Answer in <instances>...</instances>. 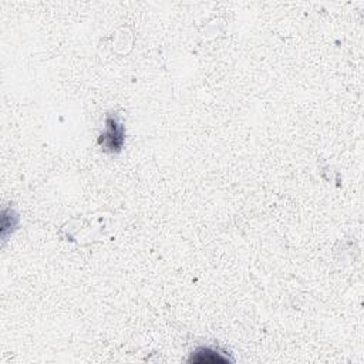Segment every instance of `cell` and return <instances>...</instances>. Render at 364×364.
I'll return each mask as SVG.
<instances>
[{
	"label": "cell",
	"instance_id": "1",
	"mask_svg": "<svg viewBox=\"0 0 364 364\" xmlns=\"http://www.w3.org/2000/svg\"><path fill=\"white\" fill-rule=\"evenodd\" d=\"M124 140V126L120 123L116 114L109 113L106 117V128L99 138V144L106 152L117 154L123 150Z\"/></svg>",
	"mask_w": 364,
	"mask_h": 364
},
{
	"label": "cell",
	"instance_id": "2",
	"mask_svg": "<svg viewBox=\"0 0 364 364\" xmlns=\"http://www.w3.org/2000/svg\"><path fill=\"white\" fill-rule=\"evenodd\" d=\"M190 363L198 364H219V363H229L231 360L211 347H198L188 360Z\"/></svg>",
	"mask_w": 364,
	"mask_h": 364
}]
</instances>
